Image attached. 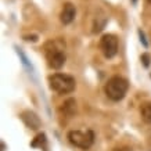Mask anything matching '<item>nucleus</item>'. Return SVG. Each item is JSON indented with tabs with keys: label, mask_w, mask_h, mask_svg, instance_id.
<instances>
[{
	"label": "nucleus",
	"mask_w": 151,
	"mask_h": 151,
	"mask_svg": "<svg viewBox=\"0 0 151 151\" xmlns=\"http://www.w3.org/2000/svg\"><path fill=\"white\" fill-rule=\"evenodd\" d=\"M65 43L63 40H50L46 43L45 46V54H46V60L49 67L53 69H60L65 64Z\"/></svg>",
	"instance_id": "nucleus-1"
},
{
	"label": "nucleus",
	"mask_w": 151,
	"mask_h": 151,
	"mask_svg": "<svg viewBox=\"0 0 151 151\" xmlns=\"http://www.w3.org/2000/svg\"><path fill=\"white\" fill-rule=\"evenodd\" d=\"M129 89V83L122 76H112L107 81L104 86V92L107 97L112 101H121L125 97Z\"/></svg>",
	"instance_id": "nucleus-2"
},
{
	"label": "nucleus",
	"mask_w": 151,
	"mask_h": 151,
	"mask_svg": "<svg viewBox=\"0 0 151 151\" xmlns=\"http://www.w3.org/2000/svg\"><path fill=\"white\" fill-rule=\"evenodd\" d=\"M49 85H50L51 90H54L55 93L68 94V93H72L75 90L76 82H75V79L71 75L57 72L49 76Z\"/></svg>",
	"instance_id": "nucleus-3"
},
{
	"label": "nucleus",
	"mask_w": 151,
	"mask_h": 151,
	"mask_svg": "<svg viewBox=\"0 0 151 151\" xmlns=\"http://www.w3.org/2000/svg\"><path fill=\"white\" fill-rule=\"evenodd\" d=\"M68 140L72 146L82 148V150H89L94 142V133L92 130H71L68 133Z\"/></svg>",
	"instance_id": "nucleus-4"
},
{
	"label": "nucleus",
	"mask_w": 151,
	"mask_h": 151,
	"mask_svg": "<svg viewBox=\"0 0 151 151\" xmlns=\"http://www.w3.org/2000/svg\"><path fill=\"white\" fill-rule=\"evenodd\" d=\"M100 49L104 57H107V58L115 57V54L118 53V39H116V36L111 35V33L104 35L100 40Z\"/></svg>",
	"instance_id": "nucleus-5"
},
{
	"label": "nucleus",
	"mask_w": 151,
	"mask_h": 151,
	"mask_svg": "<svg viewBox=\"0 0 151 151\" xmlns=\"http://www.w3.org/2000/svg\"><path fill=\"white\" fill-rule=\"evenodd\" d=\"M21 118H22L24 124L27 125L28 128H31V129L40 128V125H42L40 119H39V116H37L35 112H32V111H25V112H22Z\"/></svg>",
	"instance_id": "nucleus-6"
},
{
	"label": "nucleus",
	"mask_w": 151,
	"mask_h": 151,
	"mask_svg": "<svg viewBox=\"0 0 151 151\" xmlns=\"http://www.w3.org/2000/svg\"><path fill=\"white\" fill-rule=\"evenodd\" d=\"M75 14H76V9H75V6L71 4V3H67L64 4L63 7V11H61V15H60V18H61V22L64 24V25H68L73 21L75 18Z\"/></svg>",
	"instance_id": "nucleus-7"
},
{
	"label": "nucleus",
	"mask_w": 151,
	"mask_h": 151,
	"mask_svg": "<svg viewBox=\"0 0 151 151\" xmlns=\"http://www.w3.org/2000/svg\"><path fill=\"white\" fill-rule=\"evenodd\" d=\"M140 112H142L143 121L147 122V124H151V103L143 104L142 108H140Z\"/></svg>",
	"instance_id": "nucleus-8"
},
{
	"label": "nucleus",
	"mask_w": 151,
	"mask_h": 151,
	"mask_svg": "<svg viewBox=\"0 0 151 151\" xmlns=\"http://www.w3.org/2000/svg\"><path fill=\"white\" fill-rule=\"evenodd\" d=\"M142 61L146 67H148V64H150V55L147 54V53H144V54L142 55Z\"/></svg>",
	"instance_id": "nucleus-9"
},
{
	"label": "nucleus",
	"mask_w": 151,
	"mask_h": 151,
	"mask_svg": "<svg viewBox=\"0 0 151 151\" xmlns=\"http://www.w3.org/2000/svg\"><path fill=\"white\" fill-rule=\"evenodd\" d=\"M139 36H140V40H142L143 46H144V47H147V46H148V43H147V42H146V39H144V33H143L142 31H139Z\"/></svg>",
	"instance_id": "nucleus-10"
},
{
	"label": "nucleus",
	"mask_w": 151,
	"mask_h": 151,
	"mask_svg": "<svg viewBox=\"0 0 151 151\" xmlns=\"http://www.w3.org/2000/svg\"><path fill=\"white\" fill-rule=\"evenodd\" d=\"M115 151H132L130 148H116Z\"/></svg>",
	"instance_id": "nucleus-11"
},
{
	"label": "nucleus",
	"mask_w": 151,
	"mask_h": 151,
	"mask_svg": "<svg viewBox=\"0 0 151 151\" xmlns=\"http://www.w3.org/2000/svg\"><path fill=\"white\" fill-rule=\"evenodd\" d=\"M148 1H150V3H151V0H148Z\"/></svg>",
	"instance_id": "nucleus-12"
}]
</instances>
